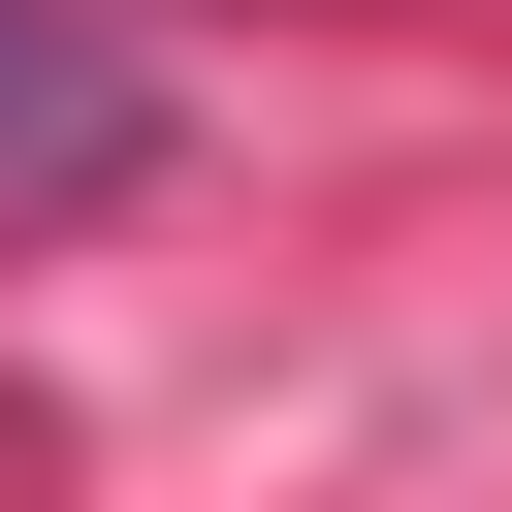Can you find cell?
<instances>
[{"mask_svg":"<svg viewBox=\"0 0 512 512\" xmlns=\"http://www.w3.org/2000/svg\"><path fill=\"white\" fill-rule=\"evenodd\" d=\"M96 160H128V64L64 0H0V192H96Z\"/></svg>","mask_w":512,"mask_h":512,"instance_id":"1","label":"cell"}]
</instances>
